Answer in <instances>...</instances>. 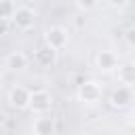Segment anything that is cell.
<instances>
[{
  "instance_id": "4",
  "label": "cell",
  "mask_w": 135,
  "mask_h": 135,
  "mask_svg": "<svg viewBox=\"0 0 135 135\" xmlns=\"http://www.w3.org/2000/svg\"><path fill=\"white\" fill-rule=\"evenodd\" d=\"M51 105H53L51 93H46V91H34V93H30V105L27 108H32V112L46 114L51 110Z\"/></svg>"
},
{
  "instance_id": "13",
  "label": "cell",
  "mask_w": 135,
  "mask_h": 135,
  "mask_svg": "<svg viewBox=\"0 0 135 135\" xmlns=\"http://www.w3.org/2000/svg\"><path fill=\"white\" fill-rule=\"evenodd\" d=\"M78 11H93L95 6H97V2H76L74 4Z\"/></svg>"
},
{
  "instance_id": "7",
  "label": "cell",
  "mask_w": 135,
  "mask_h": 135,
  "mask_svg": "<svg viewBox=\"0 0 135 135\" xmlns=\"http://www.w3.org/2000/svg\"><path fill=\"white\" fill-rule=\"evenodd\" d=\"M131 101H133V91H131V86H118V89L112 91V95H110L112 108H127Z\"/></svg>"
},
{
  "instance_id": "6",
  "label": "cell",
  "mask_w": 135,
  "mask_h": 135,
  "mask_svg": "<svg viewBox=\"0 0 135 135\" xmlns=\"http://www.w3.org/2000/svg\"><path fill=\"white\" fill-rule=\"evenodd\" d=\"M32 131H34V135H53L55 133V120H53V116L38 114L36 120H34Z\"/></svg>"
},
{
  "instance_id": "9",
  "label": "cell",
  "mask_w": 135,
  "mask_h": 135,
  "mask_svg": "<svg viewBox=\"0 0 135 135\" xmlns=\"http://www.w3.org/2000/svg\"><path fill=\"white\" fill-rule=\"evenodd\" d=\"M34 59L40 68H51L55 63V51H51L49 46H40L36 53H34Z\"/></svg>"
},
{
  "instance_id": "3",
  "label": "cell",
  "mask_w": 135,
  "mask_h": 135,
  "mask_svg": "<svg viewBox=\"0 0 135 135\" xmlns=\"http://www.w3.org/2000/svg\"><path fill=\"white\" fill-rule=\"evenodd\" d=\"M78 99L82 103H97L101 99V86L97 80H84L78 86Z\"/></svg>"
},
{
  "instance_id": "12",
  "label": "cell",
  "mask_w": 135,
  "mask_h": 135,
  "mask_svg": "<svg viewBox=\"0 0 135 135\" xmlns=\"http://www.w3.org/2000/svg\"><path fill=\"white\" fill-rule=\"evenodd\" d=\"M15 2H11V0H0V19H6V21H11V17H13V13H15Z\"/></svg>"
},
{
  "instance_id": "8",
  "label": "cell",
  "mask_w": 135,
  "mask_h": 135,
  "mask_svg": "<svg viewBox=\"0 0 135 135\" xmlns=\"http://www.w3.org/2000/svg\"><path fill=\"white\" fill-rule=\"evenodd\" d=\"M95 63L101 72H112L118 65V57H116L114 51H99L97 57H95Z\"/></svg>"
},
{
  "instance_id": "11",
  "label": "cell",
  "mask_w": 135,
  "mask_h": 135,
  "mask_svg": "<svg viewBox=\"0 0 135 135\" xmlns=\"http://www.w3.org/2000/svg\"><path fill=\"white\" fill-rule=\"evenodd\" d=\"M118 80H120L122 86H131V84L135 82V68H133L131 63L118 68Z\"/></svg>"
},
{
  "instance_id": "15",
  "label": "cell",
  "mask_w": 135,
  "mask_h": 135,
  "mask_svg": "<svg viewBox=\"0 0 135 135\" xmlns=\"http://www.w3.org/2000/svg\"><path fill=\"white\" fill-rule=\"evenodd\" d=\"M4 122H6V112H4L2 108H0V127H2Z\"/></svg>"
},
{
  "instance_id": "14",
  "label": "cell",
  "mask_w": 135,
  "mask_h": 135,
  "mask_svg": "<svg viewBox=\"0 0 135 135\" xmlns=\"http://www.w3.org/2000/svg\"><path fill=\"white\" fill-rule=\"evenodd\" d=\"M8 25H11V21L0 19V34H6V32H8Z\"/></svg>"
},
{
  "instance_id": "1",
  "label": "cell",
  "mask_w": 135,
  "mask_h": 135,
  "mask_svg": "<svg viewBox=\"0 0 135 135\" xmlns=\"http://www.w3.org/2000/svg\"><path fill=\"white\" fill-rule=\"evenodd\" d=\"M68 40H70V34H68V30L65 27H61V25H53V27H49L46 30V34H44V46H49L51 51H61L63 46H68Z\"/></svg>"
},
{
  "instance_id": "5",
  "label": "cell",
  "mask_w": 135,
  "mask_h": 135,
  "mask_svg": "<svg viewBox=\"0 0 135 135\" xmlns=\"http://www.w3.org/2000/svg\"><path fill=\"white\" fill-rule=\"evenodd\" d=\"M30 93L32 91H27L25 86H13L8 93V103L17 110H23L30 105Z\"/></svg>"
},
{
  "instance_id": "10",
  "label": "cell",
  "mask_w": 135,
  "mask_h": 135,
  "mask_svg": "<svg viewBox=\"0 0 135 135\" xmlns=\"http://www.w3.org/2000/svg\"><path fill=\"white\" fill-rule=\"evenodd\" d=\"M25 65H27V55L21 51H13L6 57V68H11V70H23Z\"/></svg>"
},
{
  "instance_id": "2",
  "label": "cell",
  "mask_w": 135,
  "mask_h": 135,
  "mask_svg": "<svg viewBox=\"0 0 135 135\" xmlns=\"http://www.w3.org/2000/svg\"><path fill=\"white\" fill-rule=\"evenodd\" d=\"M11 21L17 30H30L36 21V13L30 4H19V6H15V13H13Z\"/></svg>"
}]
</instances>
